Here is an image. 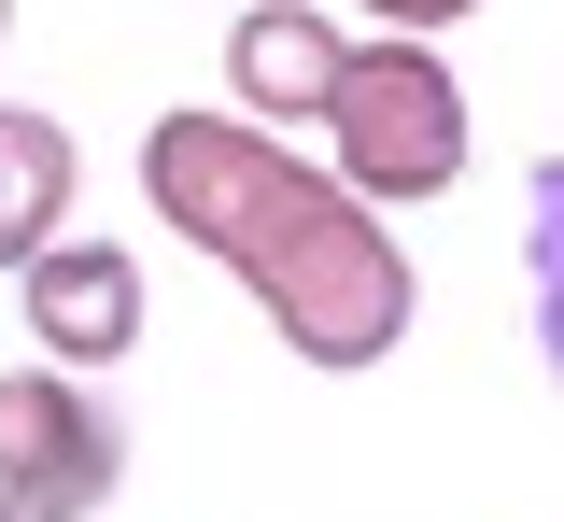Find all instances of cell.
Listing matches in <instances>:
<instances>
[{"label":"cell","instance_id":"9","mask_svg":"<svg viewBox=\"0 0 564 522\" xmlns=\"http://www.w3.org/2000/svg\"><path fill=\"white\" fill-rule=\"evenodd\" d=\"M0 522H29V509H14V494H0Z\"/></svg>","mask_w":564,"mask_h":522},{"label":"cell","instance_id":"7","mask_svg":"<svg viewBox=\"0 0 564 522\" xmlns=\"http://www.w3.org/2000/svg\"><path fill=\"white\" fill-rule=\"evenodd\" d=\"M352 14H367V29H466L480 0H352Z\"/></svg>","mask_w":564,"mask_h":522},{"label":"cell","instance_id":"8","mask_svg":"<svg viewBox=\"0 0 564 522\" xmlns=\"http://www.w3.org/2000/svg\"><path fill=\"white\" fill-rule=\"evenodd\" d=\"M0 43H14V0H0Z\"/></svg>","mask_w":564,"mask_h":522},{"label":"cell","instance_id":"2","mask_svg":"<svg viewBox=\"0 0 564 522\" xmlns=\"http://www.w3.org/2000/svg\"><path fill=\"white\" fill-rule=\"evenodd\" d=\"M311 128L339 142L325 170H339L367 213H410V198H452V184H466V85H452V57H437L423 29H367V43H339Z\"/></svg>","mask_w":564,"mask_h":522},{"label":"cell","instance_id":"1","mask_svg":"<svg viewBox=\"0 0 564 522\" xmlns=\"http://www.w3.org/2000/svg\"><path fill=\"white\" fill-rule=\"evenodd\" d=\"M141 198H155V226L184 240V254H212L240 297L269 311V339L296 354V368H381L395 339H410V254H395V213H367L325 155L269 142L254 113H212V99H184V113H155L141 128Z\"/></svg>","mask_w":564,"mask_h":522},{"label":"cell","instance_id":"3","mask_svg":"<svg viewBox=\"0 0 564 522\" xmlns=\"http://www.w3.org/2000/svg\"><path fill=\"white\" fill-rule=\"evenodd\" d=\"M0 494L29 522H99L128 494V424L85 395V368H0Z\"/></svg>","mask_w":564,"mask_h":522},{"label":"cell","instance_id":"6","mask_svg":"<svg viewBox=\"0 0 564 522\" xmlns=\"http://www.w3.org/2000/svg\"><path fill=\"white\" fill-rule=\"evenodd\" d=\"M70 184H85V155L43 99H0V269H29L43 240L70 226Z\"/></svg>","mask_w":564,"mask_h":522},{"label":"cell","instance_id":"4","mask_svg":"<svg viewBox=\"0 0 564 522\" xmlns=\"http://www.w3.org/2000/svg\"><path fill=\"white\" fill-rule=\"evenodd\" d=\"M14 311H29V339H43V368H113L141 339V254L113 240H43L29 269H14Z\"/></svg>","mask_w":564,"mask_h":522},{"label":"cell","instance_id":"5","mask_svg":"<svg viewBox=\"0 0 564 522\" xmlns=\"http://www.w3.org/2000/svg\"><path fill=\"white\" fill-rule=\"evenodd\" d=\"M325 72H339V14H311V0H240V29H226V85H240L254 128H311Z\"/></svg>","mask_w":564,"mask_h":522}]
</instances>
